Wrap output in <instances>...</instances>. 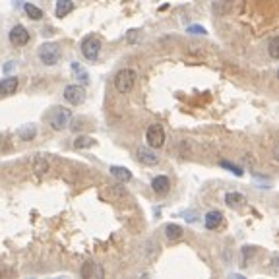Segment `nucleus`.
I'll return each mask as SVG.
<instances>
[{
    "mask_svg": "<svg viewBox=\"0 0 279 279\" xmlns=\"http://www.w3.org/2000/svg\"><path fill=\"white\" fill-rule=\"evenodd\" d=\"M95 145V140L91 136H78L74 140V147L76 149H86V147H93Z\"/></svg>",
    "mask_w": 279,
    "mask_h": 279,
    "instance_id": "nucleus-16",
    "label": "nucleus"
},
{
    "mask_svg": "<svg viewBox=\"0 0 279 279\" xmlns=\"http://www.w3.org/2000/svg\"><path fill=\"white\" fill-rule=\"evenodd\" d=\"M221 165H223V167H227V169H231V171H233L235 174H239V176L243 174V171H241L239 167H235V165H231V163H227V161H221Z\"/></svg>",
    "mask_w": 279,
    "mask_h": 279,
    "instance_id": "nucleus-23",
    "label": "nucleus"
},
{
    "mask_svg": "<svg viewBox=\"0 0 279 279\" xmlns=\"http://www.w3.org/2000/svg\"><path fill=\"white\" fill-rule=\"evenodd\" d=\"M145 140H147L149 147L157 149V147H161L165 143V132H163V128L159 124H151L147 128V132H145Z\"/></svg>",
    "mask_w": 279,
    "mask_h": 279,
    "instance_id": "nucleus-5",
    "label": "nucleus"
},
{
    "mask_svg": "<svg viewBox=\"0 0 279 279\" xmlns=\"http://www.w3.org/2000/svg\"><path fill=\"white\" fill-rule=\"evenodd\" d=\"M70 121H72V113L68 109H62V107H54L52 113L49 115V122L54 130H64Z\"/></svg>",
    "mask_w": 279,
    "mask_h": 279,
    "instance_id": "nucleus-3",
    "label": "nucleus"
},
{
    "mask_svg": "<svg viewBox=\"0 0 279 279\" xmlns=\"http://www.w3.org/2000/svg\"><path fill=\"white\" fill-rule=\"evenodd\" d=\"M188 31H190V33H202V35L206 33V29L200 27V25H192V27H188Z\"/></svg>",
    "mask_w": 279,
    "mask_h": 279,
    "instance_id": "nucleus-24",
    "label": "nucleus"
},
{
    "mask_svg": "<svg viewBox=\"0 0 279 279\" xmlns=\"http://www.w3.org/2000/svg\"><path fill=\"white\" fill-rule=\"evenodd\" d=\"M136 157H138L140 163H143V165H157L159 163V157L147 147H140L136 151Z\"/></svg>",
    "mask_w": 279,
    "mask_h": 279,
    "instance_id": "nucleus-8",
    "label": "nucleus"
},
{
    "mask_svg": "<svg viewBox=\"0 0 279 279\" xmlns=\"http://www.w3.org/2000/svg\"><path fill=\"white\" fill-rule=\"evenodd\" d=\"M64 99H66L70 105H80V103L86 99V91H84L80 86H66V89H64Z\"/></svg>",
    "mask_w": 279,
    "mask_h": 279,
    "instance_id": "nucleus-7",
    "label": "nucleus"
},
{
    "mask_svg": "<svg viewBox=\"0 0 279 279\" xmlns=\"http://www.w3.org/2000/svg\"><path fill=\"white\" fill-rule=\"evenodd\" d=\"M221 221H223V215H221V211H209L208 215H206V229H209V231H213V229H217L219 225H221Z\"/></svg>",
    "mask_w": 279,
    "mask_h": 279,
    "instance_id": "nucleus-11",
    "label": "nucleus"
},
{
    "mask_svg": "<svg viewBox=\"0 0 279 279\" xmlns=\"http://www.w3.org/2000/svg\"><path fill=\"white\" fill-rule=\"evenodd\" d=\"M165 235H167V239L176 241V239L182 237V227H180V225H174V223H169V225L165 227Z\"/></svg>",
    "mask_w": 279,
    "mask_h": 279,
    "instance_id": "nucleus-14",
    "label": "nucleus"
},
{
    "mask_svg": "<svg viewBox=\"0 0 279 279\" xmlns=\"http://www.w3.org/2000/svg\"><path fill=\"white\" fill-rule=\"evenodd\" d=\"M33 171H35L37 174H43V173L49 171V163H47L43 157H37V159L33 161Z\"/></svg>",
    "mask_w": 279,
    "mask_h": 279,
    "instance_id": "nucleus-19",
    "label": "nucleus"
},
{
    "mask_svg": "<svg viewBox=\"0 0 279 279\" xmlns=\"http://www.w3.org/2000/svg\"><path fill=\"white\" fill-rule=\"evenodd\" d=\"M17 78L16 76H10V78H4L2 82H0V95H12V93H16V89H17Z\"/></svg>",
    "mask_w": 279,
    "mask_h": 279,
    "instance_id": "nucleus-9",
    "label": "nucleus"
},
{
    "mask_svg": "<svg viewBox=\"0 0 279 279\" xmlns=\"http://www.w3.org/2000/svg\"><path fill=\"white\" fill-rule=\"evenodd\" d=\"M225 202H227V206H231V208H239V206L244 204V196H243V194H237V192H229V194L225 196Z\"/></svg>",
    "mask_w": 279,
    "mask_h": 279,
    "instance_id": "nucleus-15",
    "label": "nucleus"
},
{
    "mask_svg": "<svg viewBox=\"0 0 279 279\" xmlns=\"http://www.w3.org/2000/svg\"><path fill=\"white\" fill-rule=\"evenodd\" d=\"M80 49H82V54H84L87 60H97V56H99V52H101V41H99L97 37L89 35V37H86V39L82 41Z\"/></svg>",
    "mask_w": 279,
    "mask_h": 279,
    "instance_id": "nucleus-4",
    "label": "nucleus"
},
{
    "mask_svg": "<svg viewBox=\"0 0 279 279\" xmlns=\"http://www.w3.org/2000/svg\"><path fill=\"white\" fill-rule=\"evenodd\" d=\"M39 60L45 66H54L60 60V47L56 43H45L39 49Z\"/></svg>",
    "mask_w": 279,
    "mask_h": 279,
    "instance_id": "nucleus-2",
    "label": "nucleus"
},
{
    "mask_svg": "<svg viewBox=\"0 0 279 279\" xmlns=\"http://www.w3.org/2000/svg\"><path fill=\"white\" fill-rule=\"evenodd\" d=\"M134 84H136V72L130 70V68L121 70V72L115 76V87H117L119 93H128V91H132Z\"/></svg>",
    "mask_w": 279,
    "mask_h": 279,
    "instance_id": "nucleus-1",
    "label": "nucleus"
},
{
    "mask_svg": "<svg viewBox=\"0 0 279 279\" xmlns=\"http://www.w3.org/2000/svg\"><path fill=\"white\" fill-rule=\"evenodd\" d=\"M268 52H270L272 58L279 60V35L278 37H274V39L268 43Z\"/></svg>",
    "mask_w": 279,
    "mask_h": 279,
    "instance_id": "nucleus-20",
    "label": "nucleus"
},
{
    "mask_svg": "<svg viewBox=\"0 0 279 279\" xmlns=\"http://www.w3.org/2000/svg\"><path fill=\"white\" fill-rule=\"evenodd\" d=\"M151 188H153V192H157V194H165V192H169V188H171V180L167 178V176H155L153 180H151Z\"/></svg>",
    "mask_w": 279,
    "mask_h": 279,
    "instance_id": "nucleus-10",
    "label": "nucleus"
},
{
    "mask_svg": "<svg viewBox=\"0 0 279 279\" xmlns=\"http://www.w3.org/2000/svg\"><path fill=\"white\" fill-rule=\"evenodd\" d=\"M25 14H27V17H31V19H41L43 17V10L41 8H37L35 4H25Z\"/></svg>",
    "mask_w": 279,
    "mask_h": 279,
    "instance_id": "nucleus-17",
    "label": "nucleus"
},
{
    "mask_svg": "<svg viewBox=\"0 0 279 279\" xmlns=\"http://www.w3.org/2000/svg\"><path fill=\"white\" fill-rule=\"evenodd\" d=\"M35 134H37V128H35L33 124H27L25 128H21V130H19V138L25 140V141L33 140V138H35Z\"/></svg>",
    "mask_w": 279,
    "mask_h": 279,
    "instance_id": "nucleus-18",
    "label": "nucleus"
},
{
    "mask_svg": "<svg viewBox=\"0 0 279 279\" xmlns=\"http://www.w3.org/2000/svg\"><path fill=\"white\" fill-rule=\"evenodd\" d=\"M82 276H84V278H91V276H93V264H91V262H87V264L82 268Z\"/></svg>",
    "mask_w": 279,
    "mask_h": 279,
    "instance_id": "nucleus-22",
    "label": "nucleus"
},
{
    "mask_svg": "<svg viewBox=\"0 0 279 279\" xmlns=\"http://www.w3.org/2000/svg\"><path fill=\"white\" fill-rule=\"evenodd\" d=\"M72 10H74V2L72 0H58L56 2V16L58 17H66Z\"/></svg>",
    "mask_w": 279,
    "mask_h": 279,
    "instance_id": "nucleus-12",
    "label": "nucleus"
},
{
    "mask_svg": "<svg viewBox=\"0 0 279 279\" xmlns=\"http://www.w3.org/2000/svg\"><path fill=\"white\" fill-rule=\"evenodd\" d=\"M111 173H113V176H117V178H119V180H122V182H128V180L132 178V173H130L126 167L113 165V167H111Z\"/></svg>",
    "mask_w": 279,
    "mask_h": 279,
    "instance_id": "nucleus-13",
    "label": "nucleus"
},
{
    "mask_svg": "<svg viewBox=\"0 0 279 279\" xmlns=\"http://www.w3.org/2000/svg\"><path fill=\"white\" fill-rule=\"evenodd\" d=\"M72 70H74V72H76V74H78V76H80V78H82L84 82H87V72H86L84 68H80V66H78L76 62L72 64Z\"/></svg>",
    "mask_w": 279,
    "mask_h": 279,
    "instance_id": "nucleus-21",
    "label": "nucleus"
},
{
    "mask_svg": "<svg viewBox=\"0 0 279 279\" xmlns=\"http://www.w3.org/2000/svg\"><path fill=\"white\" fill-rule=\"evenodd\" d=\"M10 43L14 47H23L29 43V33L23 25H14L12 31H10Z\"/></svg>",
    "mask_w": 279,
    "mask_h": 279,
    "instance_id": "nucleus-6",
    "label": "nucleus"
},
{
    "mask_svg": "<svg viewBox=\"0 0 279 279\" xmlns=\"http://www.w3.org/2000/svg\"><path fill=\"white\" fill-rule=\"evenodd\" d=\"M278 78H279V72H278Z\"/></svg>",
    "mask_w": 279,
    "mask_h": 279,
    "instance_id": "nucleus-25",
    "label": "nucleus"
}]
</instances>
